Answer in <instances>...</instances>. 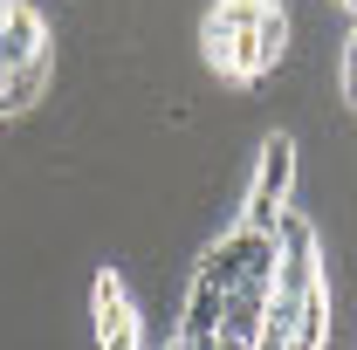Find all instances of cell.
<instances>
[{
	"instance_id": "1",
	"label": "cell",
	"mask_w": 357,
	"mask_h": 350,
	"mask_svg": "<svg viewBox=\"0 0 357 350\" xmlns=\"http://www.w3.org/2000/svg\"><path fill=\"white\" fill-rule=\"evenodd\" d=\"M289 192H296V131H268L261 137V165H255V185H248V199H241V227L275 234L282 213H289Z\"/></svg>"
},
{
	"instance_id": "2",
	"label": "cell",
	"mask_w": 357,
	"mask_h": 350,
	"mask_svg": "<svg viewBox=\"0 0 357 350\" xmlns=\"http://www.w3.org/2000/svg\"><path fill=\"white\" fill-rule=\"evenodd\" d=\"M35 62H48V21H42V7L0 0V69L14 76V69H35Z\"/></svg>"
},
{
	"instance_id": "3",
	"label": "cell",
	"mask_w": 357,
	"mask_h": 350,
	"mask_svg": "<svg viewBox=\"0 0 357 350\" xmlns=\"http://www.w3.org/2000/svg\"><path fill=\"white\" fill-rule=\"evenodd\" d=\"M48 76H55V62H35V69H14L7 83H0V117H28L35 103L48 96Z\"/></svg>"
}]
</instances>
